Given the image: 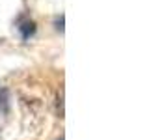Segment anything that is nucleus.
I'll return each mask as SVG.
<instances>
[{"mask_svg":"<svg viewBox=\"0 0 149 140\" xmlns=\"http://www.w3.org/2000/svg\"><path fill=\"white\" fill-rule=\"evenodd\" d=\"M56 116L58 118H63V86H60L58 88V92H56Z\"/></svg>","mask_w":149,"mask_h":140,"instance_id":"obj_2","label":"nucleus"},{"mask_svg":"<svg viewBox=\"0 0 149 140\" xmlns=\"http://www.w3.org/2000/svg\"><path fill=\"white\" fill-rule=\"evenodd\" d=\"M19 32H21V36H22V39H28L30 36H34L36 34V22L32 21L30 17H21L19 19Z\"/></svg>","mask_w":149,"mask_h":140,"instance_id":"obj_1","label":"nucleus"},{"mask_svg":"<svg viewBox=\"0 0 149 140\" xmlns=\"http://www.w3.org/2000/svg\"><path fill=\"white\" fill-rule=\"evenodd\" d=\"M0 110L4 112V114H8L9 110V97H8V90H0Z\"/></svg>","mask_w":149,"mask_h":140,"instance_id":"obj_3","label":"nucleus"},{"mask_svg":"<svg viewBox=\"0 0 149 140\" xmlns=\"http://www.w3.org/2000/svg\"><path fill=\"white\" fill-rule=\"evenodd\" d=\"M56 24H58V26H56V28H58V30H60V32H63V15H62V17H60V19H58V21H56Z\"/></svg>","mask_w":149,"mask_h":140,"instance_id":"obj_4","label":"nucleus"}]
</instances>
